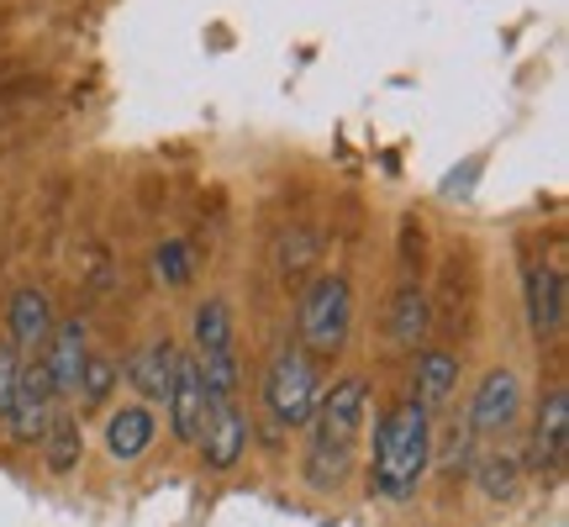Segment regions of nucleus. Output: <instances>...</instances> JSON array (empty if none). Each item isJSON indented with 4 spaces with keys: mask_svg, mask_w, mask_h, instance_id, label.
Listing matches in <instances>:
<instances>
[{
    "mask_svg": "<svg viewBox=\"0 0 569 527\" xmlns=\"http://www.w3.org/2000/svg\"><path fill=\"white\" fill-rule=\"evenodd\" d=\"M369 417V386L359 375L338 380L332 390H322V401L311 411V454H306V480L317 490H332L348 480L353 469V448H359V432H365Z\"/></svg>",
    "mask_w": 569,
    "mask_h": 527,
    "instance_id": "nucleus-1",
    "label": "nucleus"
},
{
    "mask_svg": "<svg viewBox=\"0 0 569 527\" xmlns=\"http://www.w3.org/2000/svg\"><path fill=\"white\" fill-rule=\"evenodd\" d=\"M432 465V411L417 401H401L375 432V469L369 486L386 501H411Z\"/></svg>",
    "mask_w": 569,
    "mask_h": 527,
    "instance_id": "nucleus-2",
    "label": "nucleus"
},
{
    "mask_svg": "<svg viewBox=\"0 0 569 527\" xmlns=\"http://www.w3.org/2000/svg\"><path fill=\"white\" fill-rule=\"evenodd\" d=\"M348 332H353V290L343 275H322L311 280L301 296V354L306 359H332L343 354Z\"/></svg>",
    "mask_w": 569,
    "mask_h": 527,
    "instance_id": "nucleus-3",
    "label": "nucleus"
},
{
    "mask_svg": "<svg viewBox=\"0 0 569 527\" xmlns=\"http://www.w3.org/2000/svg\"><path fill=\"white\" fill-rule=\"evenodd\" d=\"M322 401V380H317V359H306L301 348L274 354V365L264 375V411L280 427H306L311 411Z\"/></svg>",
    "mask_w": 569,
    "mask_h": 527,
    "instance_id": "nucleus-4",
    "label": "nucleus"
},
{
    "mask_svg": "<svg viewBox=\"0 0 569 527\" xmlns=\"http://www.w3.org/2000/svg\"><path fill=\"white\" fill-rule=\"evenodd\" d=\"M59 396H53V380H48V369L42 359H21V375H17V396H11V411H6V427H11V438L27 448L42 444V432L53 422V411H59Z\"/></svg>",
    "mask_w": 569,
    "mask_h": 527,
    "instance_id": "nucleus-5",
    "label": "nucleus"
},
{
    "mask_svg": "<svg viewBox=\"0 0 569 527\" xmlns=\"http://www.w3.org/2000/svg\"><path fill=\"white\" fill-rule=\"evenodd\" d=\"M517 411H522V380H517V369L501 365L475 386L469 411H465V427L475 432V438H501V432L517 422Z\"/></svg>",
    "mask_w": 569,
    "mask_h": 527,
    "instance_id": "nucleus-6",
    "label": "nucleus"
},
{
    "mask_svg": "<svg viewBox=\"0 0 569 527\" xmlns=\"http://www.w3.org/2000/svg\"><path fill=\"white\" fill-rule=\"evenodd\" d=\"M163 411H169V432H174L180 444H201L211 401H206V390H201V365H196V354H180V359H174V380H169Z\"/></svg>",
    "mask_w": 569,
    "mask_h": 527,
    "instance_id": "nucleus-7",
    "label": "nucleus"
},
{
    "mask_svg": "<svg viewBox=\"0 0 569 527\" xmlns=\"http://www.w3.org/2000/svg\"><path fill=\"white\" fill-rule=\"evenodd\" d=\"M201 459L206 469H217V475H227V469H238V459L248 454V417L238 401L217 406L211 417H206V432H201Z\"/></svg>",
    "mask_w": 569,
    "mask_h": 527,
    "instance_id": "nucleus-8",
    "label": "nucleus"
},
{
    "mask_svg": "<svg viewBox=\"0 0 569 527\" xmlns=\"http://www.w3.org/2000/svg\"><path fill=\"white\" fill-rule=\"evenodd\" d=\"M42 369H48V380H53V396H74L80 386V369L90 359V344H84V327L80 322H53L48 332V344H42Z\"/></svg>",
    "mask_w": 569,
    "mask_h": 527,
    "instance_id": "nucleus-9",
    "label": "nucleus"
},
{
    "mask_svg": "<svg viewBox=\"0 0 569 527\" xmlns=\"http://www.w3.org/2000/svg\"><path fill=\"white\" fill-rule=\"evenodd\" d=\"M48 332H53V306L42 296L38 285H21L17 296H11V348L27 354V359H38L42 344H48Z\"/></svg>",
    "mask_w": 569,
    "mask_h": 527,
    "instance_id": "nucleus-10",
    "label": "nucleus"
},
{
    "mask_svg": "<svg viewBox=\"0 0 569 527\" xmlns=\"http://www.w3.org/2000/svg\"><path fill=\"white\" fill-rule=\"evenodd\" d=\"M569 454V390L553 386L538 422H532V465L538 469H559Z\"/></svg>",
    "mask_w": 569,
    "mask_h": 527,
    "instance_id": "nucleus-11",
    "label": "nucleus"
},
{
    "mask_svg": "<svg viewBox=\"0 0 569 527\" xmlns=\"http://www.w3.org/2000/svg\"><path fill=\"white\" fill-rule=\"evenodd\" d=\"M528 322L538 338H559L565 327V275L553 264L528 269Z\"/></svg>",
    "mask_w": 569,
    "mask_h": 527,
    "instance_id": "nucleus-12",
    "label": "nucleus"
},
{
    "mask_svg": "<svg viewBox=\"0 0 569 527\" xmlns=\"http://www.w3.org/2000/svg\"><path fill=\"white\" fill-rule=\"evenodd\" d=\"M174 359H180V348L169 344V338H153V344H142L132 359H127V380L138 386L142 401H163L169 396V380H174Z\"/></svg>",
    "mask_w": 569,
    "mask_h": 527,
    "instance_id": "nucleus-13",
    "label": "nucleus"
},
{
    "mask_svg": "<svg viewBox=\"0 0 569 527\" xmlns=\"http://www.w3.org/2000/svg\"><path fill=\"white\" fill-rule=\"evenodd\" d=\"M153 432H159L153 411H148L142 401H132V406H122V411H111V422H106V454L122 459V465H132V459L148 454Z\"/></svg>",
    "mask_w": 569,
    "mask_h": 527,
    "instance_id": "nucleus-14",
    "label": "nucleus"
},
{
    "mask_svg": "<svg viewBox=\"0 0 569 527\" xmlns=\"http://www.w3.org/2000/svg\"><path fill=\"white\" fill-rule=\"evenodd\" d=\"M411 380H417V396H411V401L432 411V406H443L448 396H453V386H459V359H453L448 348H422Z\"/></svg>",
    "mask_w": 569,
    "mask_h": 527,
    "instance_id": "nucleus-15",
    "label": "nucleus"
},
{
    "mask_svg": "<svg viewBox=\"0 0 569 527\" xmlns=\"http://www.w3.org/2000/svg\"><path fill=\"white\" fill-rule=\"evenodd\" d=\"M38 448H42V459H48L53 475H69V469L80 465V454H84L80 417H74V411H53V422H48V432H42Z\"/></svg>",
    "mask_w": 569,
    "mask_h": 527,
    "instance_id": "nucleus-16",
    "label": "nucleus"
},
{
    "mask_svg": "<svg viewBox=\"0 0 569 527\" xmlns=\"http://www.w3.org/2000/svg\"><path fill=\"white\" fill-rule=\"evenodd\" d=\"M432 327V311H427V296L422 285H401L396 290V306H390V338L401 348H417Z\"/></svg>",
    "mask_w": 569,
    "mask_h": 527,
    "instance_id": "nucleus-17",
    "label": "nucleus"
},
{
    "mask_svg": "<svg viewBox=\"0 0 569 527\" xmlns=\"http://www.w3.org/2000/svg\"><path fill=\"white\" fill-rule=\"evenodd\" d=\"M196 365H201V390L206 401H211V411L227 401H238V354L227 348V354H196Z\"/></svg>",
    "mask_w": 569,
    "mask_h": 527,
    "instance_id": "nucleus-18",
    "label": "nucleus"
},
{
    "mask_svg": "<svg viewBox=\"0 0 569 527\" xmlns=\"http://www.w3.org/2000/svg\"><path fill=\"white\" fill-rule=\"evenodd\" d=\"M196 348L201 354H227L232 348V306L222 296H206L196 306Z\"/></svg>",
    "mask_w": 569,
    "mask_h": 527,
    "instance_id": "nucleus-19",
    "label": "nucleus"
},
{
    "mask_svg": "<svg viewBox=\"0 0 569 527\" xmlns=\"http://www.w3.org/2000/svg\"><path fill=\"white\" fill-rule=\"evenodd\" d=\"M117 375L122 369L111 365V359H101V354H90L80 369V386H74V396H80L84 406H106V396H111V386H117Z\"/></svg>",
    "mask_w": 569,
    "mask_h": 527,
    "instance_id": "nucleus-20",
    "label": "nucleus"
},
{
    "mask_svg": "<svg viewBox=\"0 0 569 527\" xmlns=\"http://www.w3.org/2000/svg\"><path fill=\"white\" fill-rule=\"evenodd\" d=\"M517 475H522V465H517L511 454H486L480 469H475V486L486 490V496H511V490H517Z\"/></svg>",
    "mask_w": 569,
    "mask_h": 527,
    "instance_id": "nucleus-21",
    "label": "nucleus"
},
{
    "mask_svg": "<svg viewBox=\"0 0 569 527\" xmlns=\"http://www.w3.org/2000/svg\"><path fill=\"white\" fill-rule=\"evenodd\" d=\"M153 269H159L163 285H184V280H190V259H184V243H159V253H153Z\"/></svg>",
    "mask_w": 569,
    "mask_h": 527,
    "instance_id": "nucleus-22",
    "label": "nucleus"
},
{
    "mask_svg": "<svg viewBox=\"0 0 569 527\" xmlns=\"http://www.w3.org/2000/svg\"><path fill=\"white\" fill-rule=\"evenodd\" d=\"M17 375H21V354L11 344H0V422H6L11 396H17Z\"/></svg>",
    "mask_w": 569,
    "mask_h": 527,
    "instance_id": "nucleus-23",
    "label": "nucleus"
},
{
    "mask_svg": "<svg viewBox=\"0 0 569 527\" xmlns=\"http://www.w3.org/2000/svg\"><path fill=\"white\" fill-rule=\"evenodd\" d=\"M284 269H306V264L317 259V243H311V232H296V238H284Z\"/></svg>",
    "mask_w": 569,
    "mask_h": 527,
    "instance_id": "nucleus-24",
    "label": "nucleus"
}]
</instances>
